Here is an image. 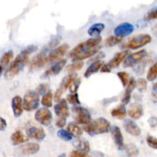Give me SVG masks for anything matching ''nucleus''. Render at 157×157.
I'll use <instances>...</instances> for the list:
<instances>
[{"mask_svg": "<svg viewBox=\"0 0 157 157\" xmlns=\"http://www.w3.org/2000/svg\"><path fill=\"white\" fill-rule=\"evenodd\" d=\"M144 66H145V63H143V64H140V65H138V67H136L135 71H136L137 73L136 74H143L144 71Z\"/></svg>", "mask_w": 157, "mask_h": 157, "instance_id": "54", "label": "nucleus"}, {"mask_svg": "<svg viewBox=\"0 0 157 157\" xmlns=\"http://www.w3.org/2000/svg\"><path fill=\"white\" fill-rule=\"evenodd\" d=\"M151 41L152 38L150 35L143 34V35H136V36L132 38L131 39L127 41L123 45V47L130 48L132 50H136V49L144 47L146 44H149V43L151 42Z\"/></svg>", "mask_w": 157, "mask_h": 157, "instance_id": "3", "label": "nucleus"}, {"mask_svg": "<svg viewBox=\"0 0 157 157\" xmlns=\"http://www.w3.org/2000/svg\"><path fill=\"white\" fill-rule=\"evenodd\" d=\"M76 78H77L76 73H70L67 76H66L65 78L62 80L60 87H61L64 90H67V89L70 87L71 84H72V82H73Z\"/></svg>", "mask_w": 157, "mask_h": 157, "instance_id": "28", "label": "nucleus"}, {"mask_svg": "<svg viewBox=\"0 0 157 157\" xmlns=\"http://www.w3.org/2000/svg\"><path fill=\"white\" fill-rule=\"evenodd\" d=\"M67 130L69 133L72 135V136L76 138H79L82 136L83 134V130L78 126L77 124H73V123H70L67 125Z\"/></svg>", "mask_w": 157, "mask_h": 157, "instance_id": "27", "label": "nucleus"}, {"mask_svg": "<svg viewBox=\"0 0 157 157\" xmlns=\"http://www.w3.org/2000/svg\"><path fill=\"white\" fill-rule=\"evenodd\" d=\"M35 119L43 126L50 125L52 121V113L47 107H42L36 111Z\"/></svg>", "mask_w": 157, "mask_h": 157, "instance_id": "6", "label": "nucleus"}, {"mask_svg": "<svg viewBox=\"0 0 157 157\" xmlns=\"http://www.w3.org/2000/svg\"><path fill=\"white\" fill-rule=\"evenodd\" d=\"M58 157H66V154L65 153H62V154H61L60 156H58Z\"/></svg>", "mask_w": 157, "mask_h": 157, "instance_id": "56", "label": "nucleus"}, {"mask_svg": "<svg viewBox=\"0 0 157 157\" xmlns=\"http://www.w3.org/2000/svg\"><path fill=\"white\" fill-rule=\"evenodd\" d=\"M125 149L127 157H137L139 155V150L134 144H128L127 146H126Z\"/></svg>", "mask_w": 157, "mask_h": 157, "instance_id": "33", "label": "nucleus"}, {"mask_svg": "<svg viewBox=\"0 0 157 157\" xmlns=\"http://www.w3.org/2000/svg\"><path fill=\"white\" fill-rule=\"evenodd\" d=\"M29 136H26L25 135L23 134L21 130H16L11 136V140L13 145L17 146L27 142L29 140Z\"/></svg>", "mask_w": 157, "mask_h": 157, "instance_id": "21", "label": "nucleus"}, {"mask_svg": "<svg viewBox=\"0 0 157 157\" xmlns=\"http://www.w3.org/2000/svg\"><path fill=\"white\" fill-rule=\"evenodd\" d=\"M63 92H64V90L61 87L57 89V90L55 93V95H54V100H55V102L58 103L61 101V96H62Z\"/></svg>", "mask_w": 157, "mask_h": 157, "instance_id": "43", "label": "nucleus"}, {"mask_svg": "<svg viewBox=\"0 0 157 157\" xmlns=\"http://www.w3.org/2000/svg\"><path fill=\"white\" fill-rule=\"evenodd\" d=\"M48 62V56H46L45 54H38L31 61L30 71H34L39 70L41 67H44Z\"/></svg>", "mask_w": 157, "mask_h": 157, "instance_id": "11", "label": "nucleus"}, {"mask_svg": "<svg viewBox=\"0 0 157 157\" xmlns=\"http://www.w3.org/2000/svg\"><path fill=\"white\" fill-rule=\"evenodd\" d=\"M136 87L140 92H144L147 88V81L144 78H140L136 81Z\"/></svg>", "mask_w": 157, "mask_h": 157, "instance_id": "38", "label": "nucleus"}, {"mask_svg": "<svg viewBox=\"0 0 157 157\" xmlns=\"http://www.w3.org/2000/svg\"><path fill=\"white\" fill-rule=\"evenodd\" d=\"M37 49H38V47L35 45H30V46H28L27 48L24 49V52H25L26 53H28L29 55H31L32 53H34L35 52H36Z\"/></svg>", "mask_w": 157, "mask_h": 157, "instance_id": "50", "label": "nucleus"}, {"mask_svg": "<svg viewBox=\"0 0 157 157\" xmlns=\"http://www.w3.org/2000/svg\"><path fill=\"white\" fill-rule=\"evenodd\" d=\"M129 53H130V52L128 50H125L116 54L115 56L108 63H107V65L110 67L111 70L113 68H116L122 63V61L125 60V58L128 56Z\"/></svg>", "mask_w": 157, "mask_h": 157, "instance_id": "15", "label": "nucleus"}, {"mask_svg": "<svg viewBox=\"0 0 157 157\" xmlns=\"http://www.w3.org/2000/svg\"><path fill=\"white\" fill-rule=\"evenodd\" d=\"M60 41H61V38H54V39H52V41L49 42V44H48V48H55L59 44Z\"/></svg>", "mask_w": 157, "mask_h": 157, "instance_id": "46", "label": "nucleus"}, {"mask_svg": "<svg viewBox=\"0 0 157 157\" xmlns=\"http://www.w3.org/2000/svg\"><path fill=\"white\" fill-rule=\"evenodd\" d=\"M153 93H152V101L154 103H157V83L153 84Z\"/></svg>", "mask_w": 157, "mask_h": 157, "instance_id": "51", "label": "nucleus"}, {"mask_svg": "<svg viewBox=\"0 0 157 157\" xmlns=\"http://www.w3.org/2000/svg\"><path fill=\"white\" fill-rule=\"evenodd\" d=\"M81 78H77L75 81L72 82V84H71L70 87H69V90H70L71 93L74 94V93H77L78 91V88L80 87V84H81Z\"/></svg>", "mask_w": 157, "mask_h": 157, "instance_id": "40", "label": "nucleus"}, {"mask_svg": "<svg viewBox=\"0 0 157 157\" xmlns=\"http://www.w3.org/2000/svg\"><path fill=\"white\" fill-rule=\"evenodd\" d=\"M2 72H3V71L0 70V77H1V75H2Z\"/></svg>", "mask_w": 157, "mask_h": 157, "instance_id": "57", "label": "nucleus"}, {"mask_svg": "<svg viewBox=\"0 0 157 157\" xmlns=\"http://www.w3.org/2000/svg\"><path fill=\"white\" fill-rule=\"evenodd\" d=\"M153 32L155 35H157V24L155 25L153 28Z\"/></svg>", "mask_w": 157, "mask_h": 157, "instance_id": "55", "label": "nucleus"}, {"mask_svg": "<svg viewBox=\"0 0 157 157\" xmlns=\"http://www.w3.org/2000/svg\"><path fill=\"white\" fill-rule=\"evenodd\" d=\"M110 132H111L112 138H113V142H114L117 148L119 150H124L125 148L124 142V136H123L120 127H117V126H113L110 129Z\"/></svg>", "mask_w": 157, "mask_h": 157, "instance_id": "10", "label": "nucleus"}, {"mask_svg": "<svg viewBox=\"0 0 157 157\" xmlns=\"http://www.w3.org/2000/svg\"><path fill=\"white\" fill-rule=\"evenodd\" d=\"M48 91V84H41L37 88V93L38 94H44Z\"/></svg>", "mask_w": 157, "mask_h": 157, "instance_id": "45", "label": "nucleus"}, {"mask_svg": "<svg viewBox=\"0 0 157 157\" xmlns=\"http://www.w3.org/2000/svg\"><path fill=\"white\" fill-rule=\"evenodd\" d=\"M104 28H105V26L103 23H95L89 28L87 33L90 36L95 38V37L100 36V34L104 31Z\"/></svg>", "mask_w": 157, "mask_h": 157, "instance_id": "24", "label": "nucleus"}, {"mask_svg": "<svg viewBox=\"0 0 157 157\" xmlns=\"http://www.w3.org/2000/svg\"><path fill=\"white\" fill-rule=\"evenodd\" d=\"M147 143L149 147L157 150V138L153 136H148L147 137Z\"/></svg>", "mask_w": 157, "mask_h": 157, "instance_id": "41", "label": "nucleus"}, {"mask_svg": "<svg viewBox=\"0 0 157 157\" xmlns=\"http://www.w3.org/2000/svg\"><path fill=\"white\" fill-rule=\"evenodd\" d=\"M148 124L150 126V127L152 128H155L157 126V117L155 116L151 117L149 118L148 120Z\"/></svg>", "mask_w": 157, "mask_h": 157, "instance_id": "49", "label": "nucleus"}, {"mask_svg": "<svg viewBox=\"0 0 157 157\" xmlns=\"http://www.w3.org/2000/svg\"><path fill=\"white\" fill-rule=\"evenodd\" d=\"M87 49H88V48H87V45H86L85 42L81 43V44H78L75 48H73L71 51V52L69 53V57L73 58H75V57H77L78 55H81V53L85 52V51L87 50Z\"/></svg>", "mask_w": 157, "mask_h": 157, "instance_id": "30", "label": "nucleus"}, {"mask_svg": "<svg viewBox=\"0 0 157 157\" xmlns=\"http://www.w3.org/2000/svg\"><path fill=\"white\" fill-rule=\"evenodd\" d=\"M40 150V146L36 143H28L18 149L19 154L22 156H29L38 153Z\"/></svg>", "mask_w": 157, "mask_h": 157, "instance_id": "12", "label": "nucleus"}, {"mask_svg": "<svg viewBox=\"0 0 157 157\" xmlns=\"http://www.w3.org/2000/svg\"><path fill=\"white\" fill-rule=\"evenodd\" d=\"M53 94H52V90H48L42 97V99H41V104H42L44 107H51L52 106V101H53Z\"/></svg>", "mask_w": 157, "mask_h": 157, "instance_id": "31", "label": "nucleus"}, {"mask_svg": "<svg viewBox=\"0 0 157 157\" xmlns=\"http://www.w3.org/2000/svg\"><path fill=\"white\" fill-rule=\"evenodd\" d=\"M126 114H127V109L124 104H121V105L115 107L111 111V116L113 117L117 118V119H123V118L125 117Z\"/></svg>", "mask_w": 157, "mask_h": 157, "instance_id": "25", "label": "nucleus"}, {"mask_svg": "<svg viewBox=\"0 0 157 157\" xmlns=\"http://www.w3.org/2000/svg\"><path fill=\"white\" fill-rule=\"evenodd\" d=\"M146 20H154L157 19V9L149 12L145 16Z\"/></svg>", "mask_w": 157, "mask_h": 157, "instance_id": "44", "label": "nucleus"}, {"mask_svg": "<svg viewBox=\"0 0 157 157\" xmlns=\"http://www.w3.org/2000/svg\"><path fill=\"white\" fill-rule=\"evenodd\" d=\"M122 40V37L117 36V35H111L106 39L105 45L107 47H113V46H115L116 44L121 43Z\"/></svg>", "mask_w": 157, "mask_h": 157, "instance_id": "32", "label": "nucleus"}, {"mask_svg": "<svg viewBox=\"0 0 157 157\" xmlns=\"http://www.w3.org/2000/svg\"><path fill=\"white\" fill-rule=\"evenodd\" d=\"M103 64H104V62L102 61H95V62H93L87 67V70H86L85 73H84V77L87 78L91 76L92 75L96 73V72H98V71L101 70Z\"/></svg>", "mask_w": 157, "mask_h": 157, "instance_id": "22", "label": "nucleus"}, {"mask_svg": "<svg viewBox=\"0 0 157 157\" xmlns=\"http://www.w3.org/2000/svg\"><path fill=\"white\" fill-rule=\"evenodd\" d=\"M6 127H7V123L6 121L2 117H0V131H3L6 130Z\"/></svg>", "mask_w": 157, "mask_h": 157, "instance_id": "52", "label": "nucleus"}, {"mask_svg": "<svg viewBox=\"0 0 157 157\" xmlns=\"http://www.w3.org/2000/svg\"><path fill=\"white\" fill-rule=\"evenodd\" d=\"M75 146L77 148V150L84 152V153H88L90 150V144H89L88 141L85 140H78L75 143Z\"/></svg>", "mask_w": 157, "mask_h": 157, "instance_id": "29", "label": "nucleus"}, {"mask_svg": "<svg viewBox=\"0 0 157 157\" xmlns=\"http://www.w3.org/2000/svg\"><path fill=\"white\" fill-rule=\"evenodd\" d=\"M70 157H91L87 153L79 151V150H74L71 153Z\"/></svg>", "mask_w": 157, "mask_h": 157, "instance_id": "42", "label": "nucleus"}, {"mask_svg": "<svg viewBox=\"0 0 157 157\" xmlns=\"http://www.w3.org/2000/svg\"><path fill=\"white\" fill-rule=\"evenodd\" d=\"M147 52L146 50H141L137 52H135V53L130 54V55H128L124 61V67H133V66L135 65L136 63L139 62V61H141L142 59H144V58L147 56Z\"/></svg>", "mask_w": 157, "mask_h": 157, "instance_id": "7", "label": "nucleus"}, {"mask_svg": "<svg viewBox=\"0 0 157 157\" xmlns=\"http://www.w3.org/2000/svg\"><path fill=\"white\" fill-rule=\"evenodd\" d=\"M56 125L59 128H63L66 125V117H59L56 121Z\"/></svg>", "mask_w": 157, "mask_h": 157, "instance_id": "48", "label": "nucleus"}, {"mask_svg": "<svg viewBox=\"0 0 157 157\" xmlns=\"http://www.w3.org/2000/svg\"><path fill=\"white\" fill-rule=\"evenodd\" d=\"M128 114L132 119H140L144 115V109H143V107L141 105H140V104H136V105L133 106V107H132L128 110Z\"/></svg>", "mask_w": 157, "mask_h": 157, "instance_id": "23", "label": "nucleus"}, {"mask_svg": "<svg viewBox=\"0 0 157 157\" xmlns=\"http://www.w3.org/2000/svg\"><path fill=\"white\" fill-rule=\"evenodd\" d=\"M110 129V124L107 119L100 117L91 121L90 124L84 125V130L90 136L108 133Z\"/></svg>", "mask_w": 157, "mask_h": 157, "instance_id": "2", "label": "nucleus"}, {"mask_svg": "<svg viewBox=\"0 0 157 157\" xmlns=\"http://www.w3.org/2000/svg\"><path fill=\"white\" fill-rule=\"evenodd\" d=\"M68 48L69 45L67 44H63L61 46H58V47L54 48L48 55V62H53V61H57V60H59L61 57L65 55Z\"/></svg>", "mask_w": 157, "mask_h": 157, "instance_id": "8", "label": "nucleus"}, {"mask_svg": "<svg viewBox=\"0 0 157 157\" xmlns=\"http://www.w3.org/2000/svg\"><path fill=\"white\" fill-rule=\"evenodd\" d=\"M67 101L73 105H79L81 104V101L79 100V96L78 93L70 94L67 96Z\"/></svg>", "mask_w": 157, "mask_h": 157, "instance_id": "37", "label": "nucleus"}, {"mask_svg": "<svg viewBox=\"0 0 157 157\" xmlns=\"http://www.w3.org/2000/svg\"><path fill=\"white\" fill-rule=\"evenodd\" d=\"M133 30H134V27L131 23L124 22L115 28L114 34L115 35L124 38V37L130 35L133 32Z\"/></svg>", "mask_w": 157, "mask_h": 157, "instance_id": "13", "label": "nucleus"}, {"mask_svg": "<svg viewBox=\"0 0 157 157\" xmlns=\"http://www.w3.org/2000/svg\"><path fill=\"white\" fill-rule=\"evenodd\" d=\"M67 63V61L64 59L59 60L58 62L55 63L53 66L48 69L47 71H44L43 75H41V78H48L51 76H55L58 75L60 72L62 71V69L65 67V64Z\"/></svg>", "mask_w": 157, "mask_h": 157, "instance_id": "9", "label": "nucleus"}, {"mask_svg": "<svg viewBox=\"0 0 157 157\" xmlns=\"http://www.w3.org/2000/svg\"><path fill=\"white\" fill-rule=\"evenodd\" d=\"M101 71L103 72V73H109V72L111 71V69L107 65V64H104L102 67H101Z\"/></svg>", "mask_w": 157, "mask_h": 157, "instance_id": "53", "label": "nucleus"}, {"mask_svg": "<svg viewBox=\"0 0 157 157\" xmlns=\"http://www.w3.org/2000/svg\"><path fill=\"white\" fill-rule=\"evenodd\" d=\"M57 135H58L60 139L63 140L64 141H71L73 138V136L69 133L68 130H64V129H60L58 133H57Z\"/></svg>", "mask_w": 157, "mask_h": 157, "instance_id": "35", "label": "nucleus"}, {"mask_svg": "<svg viewBox=\"0 0 157 157\" xmlns=\"http://www.w3.org/2000/svg\"><path fill=\"white\" fill-rule=\"evenodd\" d=\"M157 78V61L149 69L147 78L149 81H153Z\"/></svg>", "mask_w": 157, "mask_h": 157, "instance_id": "34", "label": "nucleus"}, {"mask_svg": "<svg viewBox=\"0 0 157 157\" xmlns=\"http://www.w3.org/2000/svg\"><path fill=\"white\" fill-rule=\"evenodd\" d=\"M29 54L22 51L15 58V59L12 61L10 66L6 71L4 75L5 78L7 80H10L16 76L17 75H18L29 61Z\"/></svg>", "mask_w": 157, "mask_h": 157, "instance_id": "1", "label": "nucleus"}, {"mask_svg": "<svg viewBox=\"0 0 157 157\" xmlns=\"http://www.w3.org/2000/svg\"><path fill=\"white\" fill-rule=\"evenodd\" d=\"M117 76L118 78H120L121 80V83H122L123 86L124 87H126L127 85L129 82V75L125 71H121V72H118L117 73Z\"/></svg>", "mask_w": 157, "mask_h": 157, "instance_id": "39", "label": "nucleus"}, {"mask_svg": "<svg viewBox=\"0 0 157 157\" xmlns=\"http://www.w3.org/2000/svg\"><path fill=\"white\" fill-rule=\"evenodd\" d=\"M12 108L13 110L14 116L18 117L22 113L23 110V100L20 96H15L12 100Z\"/></svg>", "mask_w": 157, "mask_h": 157, "instance_id": "19", "label": "nucleus"}, {"mask_svg": "<svg viewBox=\"0 0 157 157\" xmlns=\"http://www.w3.org/2000/svg\"><path fill=\"white\" fill-rule=\"evenodd\" d=\"M26 133L29 138L35 139L37 140H43L46 136L45 132L42 128L36 127H29L26 130Z\"/></svg>", "mask_w": 157, "mask_h": 157, "instance_id": "16", "label": "nucleus"}, {"mask_svg": "<svg viewBox=\"0 0 157 157\" xmlns=\"http://www.w3.org/2000/svg\"><path fill=\"white\" fill-rule=\"evenodd\" d=\"M72 110L75 113V121L78 124L87 125L92 121L91 115L87 109L81 107H75Z\"/></svg>", "mask_w": 157, "mask_h": 157, "instance_id": "5", "label": "nucleus"}, {"mask_svg": "<svg viewBox=\"0 0 157 157\" xmlns=\"http://www.w3.org/2000/svg\"><path fill=\"white\" fill-rule=\"evenodd\" d=\"M127 86V89H126L125 94H124V98L122 99V104L125 106L129 104V102L130 101V98H131L132 92L136 87V81L133 78H130Z\"/></svg>", "mask_w": 157, "mask_h": 157, "instance_id": "18", "label": "nucleus"}, {"mask_svg": "<svg viewBox=\"0 0 157 157\" xmlns=\"http://www.w3.org/2000/svg\"><path fill=\"white\" fill-rule=\"evenodd\" d=\"M84 66V62L83 61H76L71 64H69L67 67V71L70 73H75L76 71L81 69Z\"/></svg>", "mask_w": 157, "mask_h": 157, "instance_id": "36", "label": "nucleus"}, {"mask_svg": "<svg viewBox=\"0 0 157 157\" xmlns=\"http://www.w3.org/2000/svg\"><path fill=\"white\" fill-rule=\"evenodd\" d=\"M39 106V94L36 91L29 90L23 98V108L26 111L36 110Z\"/></svg>", "mask_w": 157, "mask_h": 157, "instance_id": "4", "label": "nucleus"}, {"mask_svg": "<svg viewBox=\"0 0 157 157\" xmlns=\"http://www.w3.org/2000/svg\"><path fill=\"white\" fill-rule=\"evenodd\" d=\"M124 127L126 131L133 136H138L140 135L141 130L139 126L133 121L130 119L125 120L124 122Z\"/></svg>", "mask_w": 157, "mask_h": 157, "instance_id": "17", "label": "nucleus"}, {"mask_svg": "<svg viewBox=\"0 0 157 157\" xmlns=\"http://www.w3.org/2000/svg\"><path fill=\"white\" fill-rule=\"evenodd\" d=\"M13 58V52L12 51H8L7 52L2 55L0 59V70L4 71L9 65V62Z\"/></svg>", "mask_w": 157, "mask_h": 157, "instance_id": "26", "label": "nucleus"}, {"mask_svg": "<svg viewBox=\"0 0 157 157\" xmlns=\"http://www.w3.org/2000/svg\"><path fill=\"white\" fill-rule=\"evenodd\" d=\"M105 57V54L104 52H98V54L94 55L93 58L90 59V61H93V62H95V61H101V59L104 58Z\"/></svg>", "mask_w": 157, "mask_h": 157, "instance_id": "47", "label": "nucleus"}, {"mask_svg": "<svg viewBox=\"0 0 157 157\" xmlns=\"http://www.w3.org/2000/svg\"><path fill=\"white\" fill-rule=\"evenodd\" d=\"M101 48V46H97V47L88 48L87 50H86L85 52L81 53V55H78L77 57L74 58L72 61H73L74 62H76V61H82V60L86 59V58H91L92 56H94L96 54H98Z\"/></svg>", "mask_w": 157, "mask_h": 157, "instance_id": "20", "label": "nucleus"}, {"mask_svg": "<svg viewBox=\"0 0 157 157\" xmlns=\"http://www.w3.org/2000/svg\"><path fill=\"white\" fill-rule=\"evenodd\" d=\"M54 109H55V114L59 117L67 118L69 116V107L65 99H62L56 105H55Z\"/></svg>", "mask_w": 157, "mask_h": 157, "instance_id": "14", "label": "nucleus"}]
</instances>
